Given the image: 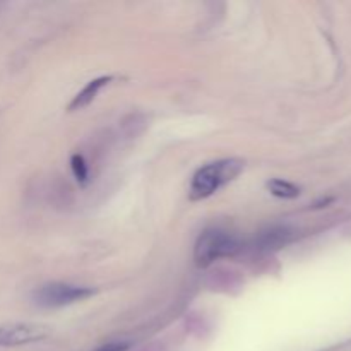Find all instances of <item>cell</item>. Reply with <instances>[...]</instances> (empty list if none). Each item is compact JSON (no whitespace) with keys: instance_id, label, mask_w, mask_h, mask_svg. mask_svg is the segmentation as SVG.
I'll return each instance as SVG.
<instances>
[{"instance_id":"cell-5","label":"cell","mask_w":351,"mask_h":351,"mask_svg":"<svg viewBox=\"0 0 351 351\" xmlns=\"http://www.w3.org/2000/svg\"><path fill=\"white\" fill-rule=\"evenodd\" d=\"M113 81L112 75H101V77H96L93 81H89L77 95L72 98V101L69 103V112H77V110L86 108L89 103L95 101V98L98 96V93L101 91L105 86H108Z\"/></svg>"},{"instance_id":"cell-2","label":"cell","mask_w":351,"mask_h":351,"mask_svg":"<svg viewBox=\"0 0 351 351\" xmlns=\"http://www.w3.org/2000/svg\"><path fill=\"white\" fill-rule=\"evenodd\" d=\"M240 250V242L226 230L211 228L199 235L194 245V263L197 267H209L215 261L235 256Z\"/></svg>"},{"instance_id":"cell-8","label":"cell","mask_w":351,"mask_h":351,"mask_svg":"<svg viewBox=\"0 0 351 351\" xmlns=\"http://www.w3.org/2000/svg\"><path fill=\"white\" fill-rule=\"evenodd\" d=\"M71 168L75 180H77L79 184H86V182H88V165H86L84 158H82L81 154H74V156L71 158Z\"/></svg>"},{"instance_id":"cell-3","label":"cell","mask_w":351,"mask_h":351,"mask_svg":"<svg viewBox=\"0 0 351 351\" xmlns=\"http://www.w3.org/2000/svg\"><path fill=\"white\" fill-rule=\"evenodd\" d=\"M95 290L89 287H77L69 283H48L34 290L33 302L38 307L58 308L65 305H72L75 302H82L93 297Z\"/></svg>"},{"instance_id":"cell-9","label":"cell","mask_w":351,"mask_h":351,"mask_svg":"<svg viewBox=\"0 0 351 351\" xmlns=\"http://www.w3.org/2000/svg\"><path fill=\"white\" fill-rule=\"evenodd\" d=\"M125 350H127L125 343H110V345L101 346V348H98L96 351H125Z\"/></svg>"},{"instance_id":"cell-1","label":"cell","mask_w":351,"mask_h":351,"mask_svg":"<svg viewBox=\"0 0 351 351\" xmlns=\"http://www.w3.org/2000/svg\"><path fill=\"white\" fill-rule=\"evenodd\" d=\"M243 168H245V163L242 160H237V158H226V160H219L201 167L192 177L189 199L191 201H202V199L211 197L215 192L235 180L242 173Z\"/></svg>"},{"instance_id":"cell-7","label":"cell","mask_w":351,"mask_h":351,"mask_svg":"<svg viewBox=\"0 0 351 351\" xmlns=\"http://www.w3.org/2000/svg\"><path fill=\"white\" fill-rule=\"evenodd\" d=\"M290 239V232L287 228H271V232L263 233L261 237V245L266 249H280L283 243Z\"/></svg>"},{"instance_id":"cell-4","label":"cell","mask_w":351,"mask_h":351,"mask_svg":"<svg viewBox=\"0 0 351 351\" xmlns=\"http://www.w3.org/2000/svg\"><path fill=\"white\" fill-rule=\"evenodd\" d=\"M47 329L27 322H9L0 326V346H21L47 338Z\"/></svg>"},{"instance_id":"cell-6","label":"cell","mask_w":351,"mask_h":351,"mask_svg":"<svg viewBox=\"0 0 351 351\" xmlns=\"http://www.w3.org/2000/svg\"><path fill=\"white\" fill-rule=\"evenodd\" d=\"M267 189H269L274 197L280 199H295L300 195V189L297 185L291 184V182L281 180V178H274V180L267 182Z\"/></svg>"}]
</instances>
